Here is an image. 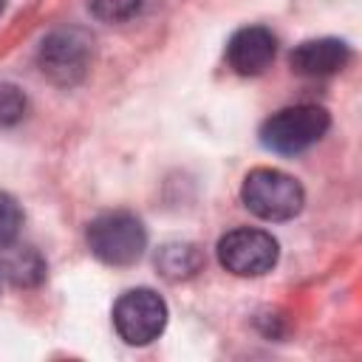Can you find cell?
Listing matches in <instances>:
<instances>
[{
    "label": "cell",
    "instance_id": "6da1fadb",
    "mask_svg": "<svg viewBox=\"0 0 362 362\" xmlns=\"http://www.w3.org/2000/svg\"><path fill=\"white\" fill-rule=\"evenodd\" d=\"M240 198L246 209L263 221H288L303 209L305 201L297 178L269 167H257L243 178Z\"/></svg>",
    "mask_w": 362,
    "mask_h": 362
},
{
    "label": "cell",
    "instance_id": "7a4b0ae2",
    "mask_svg": "<svg viewBox=\"0 0 362 362\" xmlns=\"http://www.w3.org/2000/svg\"><path fill=\"white\" fill-rule=\"evenodd\" d=\"M88 246L107 266H130L144 255L147 232L130 212H105L88 223Z\"/></svg>",
    "mask_w": 362,
    "mask_h": 362
},
{
    "label": "cell",
    "instance_id": "3957f363",
    "mask_svg": "<svg viewBox=\"0 0 362 362\" xmlns=\"http://www.w3.org/2000/svg\"><path fill=\"white\" fill-rule=\"evenodd\" d=\"M328 124H331V119L322 107L297 105V107H286V110L274 113L272 119H266L260 127V141L274 153L294 156V153H303L311 144H317L325 136Z\"/></svg>",
    "mask_w": 362,
    "mask_h": 362
},
{
    "label": "cell",
    "instance_id": "277c9868",
    "mask_svg": "<svg viewBox=\"0 0 362 362\" xmlns=\"http://www.w3.org/2000/svg\"><path fill=\"white\" fill-rule=\"evenodd\" d=\"M37 62L54 85H76L90 65V40L79 28H57L40 42Z\"/></svg>",
    "mask_w": 362,
    "mask_h": 362
},
{
    "label": "cell",
    "instance_id": "5b68a950",
    "mask_svg": "<svg viewBox=\"0 0 362 362\" xmlns=\"http://www.w3.org/2000/svg\"><path fill=\"white\" fill-rule=\"evenodd\" d=\"M113 325L127 345H147L164 331L167 305L150 288L124 291L113 305Z\"/></svg>",
    "mask_w": 362,
    "mask_h": 362
},
{
    "label": "cell",
    "instance_id": "8992f818",
    "mask_svg": "<svg viewBox=\"0 0 362 362\" xmlns=\"http://www.w3.org/2000/svg\"><path fill=\"white\" fill-rule=\"evenodd\" d=\"M218 260L232 274L257 277L277 263V240L263 229H232L218 240Z\"/></svg>",
    "mask_w": 362,
    "mask_h": 362
},
{
    "label": "cell",
    "instance_id": "52a82bcc",
    "mask_svg": "<svg viewBox=\"0 0 362 362\" xmlns=\"http://www.w3.org/2000/svg\"><path fill=\"white\" fill-rule=\"evenodd\" d=\"M274 51H277V40H274V34L269 28L246 25V28L232 34V40L226 45V59H229L235 74L257 76L272 65Z\"/></svg>",
    "mask_w": 362,
    "mask_h": 362
},
{
    "label": "cell",
    "instance_id": "ba28073f",
    "mask_svg": "<svg viewBox=\"0 0 362 362\" xmlns=\"http://www.w3.org/2000/svg\"><path fill=\"white\" fill-rule=\"evenodd\" d=\"M351 51L342 40L337 37H320V40H305L291 51V68L300 76H328L345 68Z\"/></svg>",
    "mask_w": 362,
    "mask_h": 362
},
{
    "label": "cell",
    "instance_id": "9c48e42d",
    "mask_svg": "<svg viewBox=\"0 0 362 362\" xmlns=\"http://www.w3.org/2000/svg\"><path fill=\"white\" fill-rule=\"evenodd\" d=\"M0 274L14 286H37L45 277V260L31 246H8L0 255Z\"/></svg>",
    "mask_w": 362,
    "mask_h": 362
},
{
    "label": "cell",
    "instance_id": "30bf717a",
    "mask_svg": "<svg viewBox=\"0 0 362 362\" xmlns=\"http://www.w3.org/2000/svg\"><path fill=\"white\" fill-rule=\"evenodd\" d=\"M156 263H158L164 277L178 280V277H189V274H195L201 269V255L189 243H170V246L161 249Z\"/></svg>",
    "mask_w": 362,
    "mask_h": 362
},
{
    "label": "cell",
    "instance_id": "8fae6325",
    "mask_svg": "<svg viewBox=\"0 0 362 362\" xmlns=\"http://www.w3.org/2000/svg\"><path fill=\"white\" fill-rule=\"evenodd\" d=\"M93 17L105 20V23H122L127 17H133L141 6V0H88Z\"/></svg>",
    "mask_w": 362,
    "mask_h": 362
},
{
    "label": "cell",
    "instance_id": "7c38bea8",
    "mask_svg": "<svg viewBox=\"0 0 362 362\" xmlns=\"http://www.w3.org/2000/svg\"><path fill=\"white\" fill-rule=\"evenodd\" d=\"M25 113V93L17 85L0 82V124H17Z\"/></svg>",
    "mask_w": 362,
    "mask_h": 362
},
{
    "label": "cell",
    "instance_id": "4fadbf2b",
    "mask_svg": "<svg viewBox=\"0 0 362 362\" xmlns=\"http://www.w3.org/2000/svg\"><path fill=\"white\" fill-rule=\"evenodd\" d=\"M23 226V212L8 192H0V246H8Z\"/></svg>",
    "mask_w": 362,
    "mask_h": 362
},
{
    "label": "cell",
    "instance_id": "5bb4252c",
    "mask_svg": "<svg viewBox=\"0 0 362 362\" xmlns=\"http://www.w3.org/2000/svg\"><path fill=\"white\" fill-rule=\"evenodd\" d=\"M3 6H6V0H0V11H3Z\"/></svg>",
    "mask_w": 362,
    "mask_h": 362
}]
</instances>
